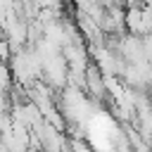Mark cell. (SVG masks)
Returning a JSON list of instances; mask_svg holds the SVG:
<instances>
[{
  "mask_svg": "<svg viewBox=\"0 0 152 152\" xmlns=\"http://www.w3.org/2000/svg\"><path fill=\"white\" fill-rule=\"evenodd\" d=\"M126 28L133 36H147L152 33V7L142 0L138 5L126 7Z\"/></svg>",
  "mask_w": 152,
  "mask_h": 152,
  "instance_id": "6da1fadb",
  "label": "cell"
},
{
  "mask_svg": "<svg viewBox=\"0 0 152 152\" xmlns=\"http://www.w3.org/2000/svg\"><path fill=\"white\" fill-rule=\"evenodd\" d=\"M86 90L95 97V100H102V97H107V93H109V88H107V76L102 74V69L93 62V64H88V69H86Z\"/></svg>",
  "mask_w": 152,
  "mask_h": 152,
  "instance_id": "7a4b0ae2",
  "label": "cell"
},
{
  "mask_svg": "<svg viewBox=\"0 0 152 152\" xmlns=\"http://www.w3.org/2000/svg\"><path fill=\"white\" fill-rule=\"evenodd\" d=\"M69 145H71V152H93V150H90V147H88V145H86V142H83L81 138H78V140L74 138V140H71Z\"/></svg>",
  "mask_w": 152,
  "mask_h": 152,
  "instance_id": "3957f363",
  "label": "cell"
}]
</instances>
